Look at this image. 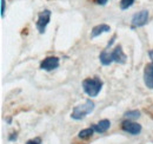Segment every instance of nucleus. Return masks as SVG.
Segmentation results:
<instances>
[{"label": "nucleus", "instance_id": "nucleus-1", "mask_svg": "<svg viewBox=\"0 0 153 144\" xmlns=\"http://www.w3.org/2000/svg\"><path fill=\"white\" fill-rule=\"evenodd\" d=\"M102 80L98 77H94V78H86L82 80L81 83V86H82V90L88 96V97H97L100 91L102 89Z\"/></svg>", "mask_w": 153, "mask_h": 144}, {"label": "nucleus", "instance_id": "nucleus-2", "mask_svg": "<svg viewBox=\"0 0 153 144\" xmlns=\"http://www.w3.org/2000/svg\"><path fill=\"white\" fill-rule=\"evenodd\" d=\"M96 108V104L91 100V99H87L84 104L81 105H76V108L73 109L72 113H71V117L76 121H81L82 118H85L88 113H91Z\"/></svg>", "mask_w": 153, "mask_h": 144}, {"label": "nucleus", "instance_id": "nucleus-3", "mask_svg": "<svg viewBox=\"0 0 153 144\" xmlns=\"http://www.w3.org/2000/svg\"><path fill=\"white\" fill-rule=\"evenodd\" d=\"M51 16H52V12H51L50 10H47V8L44 10V11H41V12L39 13L38 20H37L36 26H37V28H38L40 34L45 33V30H46L47 25H48L50 21H51Z\"/></svg>", "mask_w": 153, "mask_h": 144}, {"label": "nucleus", "instance_id": "nucleus-4", "mask_svg": "<svg viewBox=\"0 0 153 144\" xmlns=\"http://www.w3.org/2000/svg\"><path fill=\"white\" fill-rule=\"evenodd\" d=\"M149 17H150V13H149L147 10H143V11L135 13L133 17H132V20H131L132 27L135 28V27H143V26H145L149 22Z\"/></svg>", "mask_w": 153, "mask_h": 144}, {"label": "nucleus", "instance_id": "nucleus-5", "mask_svg": "<svg viewBox=\"0 0 153 144\" xmlns=\"http://www.w3.org/2000/svg\"><path fill=\"white\" fill-rule=\"evenodd\" d=\"M121 129H123L125 132L135 136V135H139V134H140V131H141V125L138 124V123H135V122H133V121L126 119V121H124V122L121 123Z\"/></svg>", "mask_w": 153, "mask_h": 144}, {"label": "nucleus", "instance_id": "nucleus-6", "mask_svg": "<svg viewBox=\"0 0 153 144\" xmlns=\"http://www.w3.org/2000/svg\"><path fill=\"white\" fill-rule=\"evenodd\" d=\"M59 68V58L58 57H47L40 63V69L45 71H52Z\"/></svg>", "mask_w": 153, "mask_h": 144}, {"label": "nucleus", "instance_id": "nucleus-7", "mask_svg": "<svg viewBox=\"0 0 153 144\" xmlns=\"http://www.w3.org/2000/svg\"><path fill=\"white\" fill-rule=\"evenodd\" d=\"M144 83L149 89H153V62L144 69Z\"/></svg>", "mask_w": 153, "mask_h": 144}, {"label": "nucleus", "instance_id": "nucleus-8", "mask_svg": "<svg viewBox=\"0 0 153 144\" xmlns=\"http://www.w3.org/2000/svg\"><path fill=\"white\" fill-rule=\"evenodd\" d=\"M111 57H112V60L115 62V63H119V64H125L126 63V54L124 53L123 51V47L120 45H118L114 50L111 52Z\"/></svg>", "mask_w": 153, "mask_h": 144}, {"label": "nucleus", "instance_id": "nucleus-9", "mask_svg": "<svg viewBox=\"0 0 153 144\" xmlns=\"http://www.w3.org/2000/svg\"><path fill=\"white\" fill-rule=\"evenodd\" d=\"M111 31V27L106 24H100V25H97L92 28L91 31V38H97L102 33H106V32H110Z\"/></svg>", "mask_w": 153, "mask_h": 144}, {"label": "nucleus", "instance_id": "nucleus-10", "mask_svg": "<svg viewBox=\"0 0 153 144\" xmlns=\"http://www.w3.org/2000/svg\"><path fill=\"white\" fill-rule=\"evenodd\" d=\"M92 128L94 129V131L98 132V134H104V132H106L111 128V122L108 119H101L100 122H98Z\"/></svg>", "mask_w": 153, "mask_h": 144}, {"label": "nucleus", "instance_id": "nucleus-11", "mask_svg": "<svg viewBox=\"0 0 153 144\" xmlns=\"http://www.w3.org/2000/svg\"><path fill=\"white\" fill-rule=\"evenodd\" d=\"M99 60H100V63H101L104 66H108V65H111V64L113 63L112 57H111V52H108L106 49L100 53V56H99Z\"/></svg>", "mask_w": 153, "mask_h": 144}, {"label": "nucleus", "instance_id": "nucleus-12", "mask_svg": "<svg viewBox=\"0 0 153 144\" xmlns=\"http://www.w3.org/2000/svg\"><path fill=\"white\" fill-rule=\"evenodd\" d=\"M94 132H96V131H94V129H93L92 126H91V128H86V129H82L81 131H79L78 137L81 138V140H88V138H91V137L93 136Z\"/></svg>", "mask_w": 153, "mask_h": 144}, {"label": "nucleus", "instance_id": "nucleus-13", "mask_svg": "<svg viewBox=\"0 0 153 144\" xmlns=\"http://www.w3.org/2000/svg\"><path fill=\"white\" fill-rule=\"evenodd\" d=\"M128 121H133V119H137L140 117V111L139 110H130L127 112H125L124 115Z\"/></svg>", "mask_w": 153, "mask_h": 144}, {"label": "nucleus", "instance_id": "nucleus-14", "mask_svg": "<svg viewBox=\"0 0 153 144\" xmlns=\"http://www.w3.org/2000/svg\"><path fill=\"white\" fill-rule=\"evenodd\" d=\"M135 0H120V8L121 10H128L134 4Z\"/></svg>", "mask_w": 153, "mask_h": 144}, {"label": "nucleus", "instance_id": "nucleus-15", "mask_svg": "<svg viewBox=\"0 0 153 144\" xmlns=\"http://www.w3.org/2000/svg\"><path fill=\"white\" fill-rule=\"evenodd\" d=\"M1 2V18L5 17V6H6V1L5 0H0Z\"/></svg>", "mask_w": 153, "mask_h": 144}, {"label": "nucleus", "instance_id": "nucleus-16", "mask_svg": "<svg viewBox=\"0 0 153 144\" xmlns=\"http://www.w3.org/2000/svg\"><path fill=\"white\" fill-rule=\"evenodd\" d=\"M26 144H41V140L40 138H34V140H30Z\"/></svg>", "mask_w": 153, "mask_h": 144}, {"label": "nucleus", "instance_id": "nucleus-17", "mask_svg": "<svg viewBox=\"0 0 153 144\" xmlns=\"http://www.w3.org/2000/svg\"><path fill=\"white\" fill-rule=\"evenodd\" d=\"M107 1L108 0H94V2H96L97 5H101V6H105L107 4Z\"/></svg>", "mask_w": 153, "mask_h": 144}, {"label": "nucleus", "instance_id": "nucleus-18", "mask_svg": "<svg viewBox=\"0 0 153 144\" xmlns=\"http://www.w3.org/2000/svg\"><path fill=\"white\" fill-rule=\"evenodd\" d=\"M17 140V132L16 134H12V136L8 137V141H16Z\"/></svg>", "mask_w": 153, "mask_h": 144}, {"label": "nucleus", "instance_id": "nucleus-19", "mask_svg": "<svg viewBox=\"0 0 153 144\" xmlns=\"http://www.w3.org/2000/svg\"><path fill=\"white\" fill-rule=\"evenodd\" d=\"M149 56H150V58L152 59V62H153V50H151V51L149 52Z\"/></svg>", "mask_w": 153, "mask_h": 144}]
</instances>
